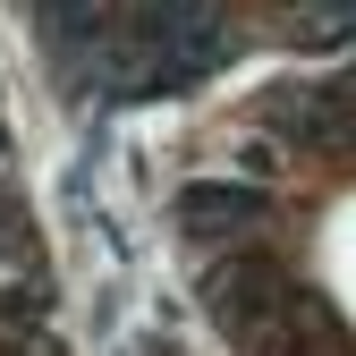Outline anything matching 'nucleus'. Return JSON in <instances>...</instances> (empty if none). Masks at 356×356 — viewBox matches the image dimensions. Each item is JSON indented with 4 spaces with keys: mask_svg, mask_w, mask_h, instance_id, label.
<instances>
[{
    "mask_svg": "<svg viewBox=\"0 0 356 356\" xmlns=\"http://www.w3.org/2000/svg\"><path fill=\"white\" fill-rule=\"evenodd\" d=\"M136 51H145V76H195L220 51V0H145Z\"/></svg>",
    "mask_w": 356,
    "mask_h": 356,
    "instance_id": "1",
    "label": "nucleus"
},
{
    "mask_svg": "<svg viewBox=\"0 0 356 356\" xmlns=\"http://www.w3.org/2000/svg\"><path fill=\"white\" fill-rule=\"evenodd\" d=\"M263 212H272L263 187H238V178H195V187L178 195V220H187L195 238H238V229H254Z\"/></svg>",
    "mask_w": 356,
    "mask_h": 356,
    "instance_id": "2",
    "label": "nucleus"
},
{
    "mask_svg": "<svg viewBox=\"0 0 356 356\" xmlns=\"http://www.w3.org/2000/svg\"><path fill=\"white\" fill-rule=\"evenodd\" d=\"M331 34L339 42L356 34V0H323V9H314V42H331Z\"/></svg>",
    "mask_w": 356,
    "mask_h": 356,
    "instance_id": "3",
    "label": "nucleus"
}]
</instances>
